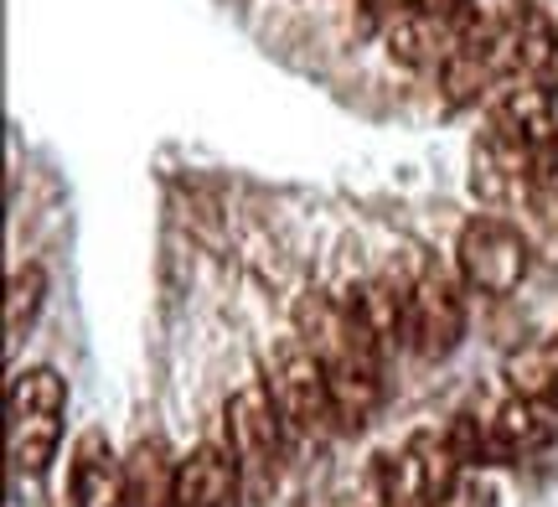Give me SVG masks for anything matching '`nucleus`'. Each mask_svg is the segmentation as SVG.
I'll list each match as a JSON object with an SVG mask.
<instances>
[{"mask_svg":"<svg viewBox=\"0 0 558 507\" xmlns=\"http://www.w3.org/2000/svg\"><path fill=\"white\" fill-rule=\"evenodd\" d=\"M383 47H388V58L399 62V68H445V62L460 52V37H456V16H439V11H399V16H388L383 26Z\"/></svg>","mask_w":558,"mask_h":507,"instance_id":"8","label":"nucleus"},{"mask_svg":"<svg viewBox=\"0 0 558 507\" xmlns=\"http://www.w3.org/2000/svg\"><path fill=\"white\" fill-rule=\"evenodd\" d=\"M68 503L73 507H124V461L104 430H83L68 461Z\"/></svg>","mask_w":558,"mask_h":507,"instance_id":"11","label":"nucleus"},{"mask_svg":"<svg viewBox=\"0 0 558 507\" xmlns=\"http://www.w3.org/2000/svg\"><path fill=\"white\" fill-rule=\"evenodd\" d=\"M222 425H228V450L239 456L243 487L264 497L279 482V461H284V440H290L269 384H243L222 405Z\"/></svg>","mask_w":558,"mask_h":507,"instance_id":"4","label":"nucleus"},{"mask_svg":"<svg viewBox=\"0 0 558 507\" xmlns=\"http://www.w3.org/2000/svg\"><path fill=\"white\" fill-rule=\"evenodd\" d=\"M554 104H558V88H554Z\"/></svg>","mask_w":558,"mask_h":507,"instance_id":"16","label":"nucleus"},{"mask_svg":"<svg viewBox=\"0 0 558 507\" xmlns=\"http://www.w3.org/2000/svg\"><path fill=\"white\" fill-rule=\"evenodd\" d=\"M41 301H47V269L41 264H21L11 275V290H5V331H11V342L37 322Z\"/></svg>","mask_w":558,"mask_h":507,"instance_id":"14","label":"nucleus"},{"mask_svg":"<svg viewBox=\"0 0 558 507\" xmlns=\"http://www.w3.org/2000/svg\"><path fill=\"white\" fill-rule=\"evenodd\" d=\"M533 269V244L522 239L518 224L497 213H476L456 239V275L476 295H512Z\"/></svg>","mask_w":558,"mask_h":507,"instance_id":"6","label":"nucleus"},{"mask_svg":"<svg viewBox=\"0 0 558 507\" xmlns=\"http://www.w3.org/2000/svg\"><path fill=\"white\" fill-rule=\"evenodd\" d=\"M465 337V280L424 264L414 280H403V347L424 363L450 358Z\"/></svg>","mask_w":558,"mask_h":507,"instance_id":"3","label":"nucleus"},{"mask_svg":"<svg viewBox=\"0 0 558 507\" xmlns=\"http://www.w3.org/2000/svg\"><path fill=\"white\" fill-rule=\"evenodd\" d=\"M239 492H243L239 456L228 446H197L177 461L171 507H233Z\"/></svg>","mask_w":558,"mask_h":507,"instance_id":"10","label":"nucleus"},{"mask_svg":"<svg viewBox=\"0 0 558 507\" xmlns=\"http://www.w3.org/2000/svg\"><path fill=\"white\" fill-rule=\"evenodd\" d=\"M269 394H275V409L284 430L311 440V435H326L337 430V405H331V378H326V363H320L300 337H284V342L269 352Z\"/></svg>","mask_w":558,"mask_h":507,"instance_id":"5","label":"nucleus"},{"mask_svg":"<svg viewBox=\"0 0 558 507\" xmlns=\"http://www.w3.org/2000/svg\"><path fill=\"white\" fill-rule=\"evenodd\" d=\"M492 135H507L518 145L543 150L548 141H558V104H554V83H512L501 88V99L492 104Z\"/></svg>","mask_w":558,"mask_h":507,"instance_id":"12","label":"nucleus"},{"mask_svg":"<svg viewBox=\"0 0 558 507\" xmlns=\"http://www.w3.org/2000/svg\"><path fill=\"white\" fill-rule=\"evenodd\" d=\"M331 378V405H337V430H362L373 425V414L383 409V358L367 347H352L326 363Z\"/></svg>","mask_w":558,"mask_h":507,"instance_id":"9","label":"nucleus"},{"mask_svg":"<svg viewBox=\"0 0 558 507\" xmlns=\"http://www.w3.org/2000/svg\"><path fill=\"white\" fill-rule=\"evenodd\" d=\"M538 197L558 203V141H548L538 150Z\"/></svg>","mask_w":558,"mask_h":507,"instance_id":"15","label":"nucleus"},{"mask_svg":"<svg viewBox=\"0 0 558 507\" xmlns=\"http://www.w3.org/2000/svg\"><path fill=\"white\" fill-rule=\"evenodd\" d=\"M465 461L456 456L445 430H414L393 456L378 461V503L383 507H445L460 487Z\"/></svg>","mask_w":558,"mask_h":507,"instance_id":"2","label":"nucleus"},{"mask_svg":"<svg viewBox=\"0 0 558 507\" xmlns=\"http://www.w3.org/2000/svg\"><path fill=\"white\" fill-rule=\"evenodd\" d=\"M171 487H177V461L160 435L140 440L124 456V507H171Z\"/></svg>","mask_w":558,"mask_h":507,"instance_id":"13","label":"nucleus"},{"mask_svg":"<svg viewBox=\"0 0 558 507\" xmlns=\"http://www.w3.org/2000/svg\"><path fill=\"white\" fill-rule=\"evenodd\" d=\"M486 430H492V456L497 461L538 456V450L558 446V394H512L492 414Z\"/></svg>","mask_w":558,"mask_h":507,"instance_id":"7","label":"nucleus"},{"mask_svg":"<svg viewBox=\"0 0 558 507\" xmlns=\"http://www.w3.org/2000/svg\"><path fill=\"white\" fill-rule=\"evenodd\" d=\"M68 378L58 367H21L5 388V456L16 476H41L62 446Z\"/></svg>","mask_w":558,"mask_h":507,"instance_id":"1","label":"nucleus"}]
</instances>
